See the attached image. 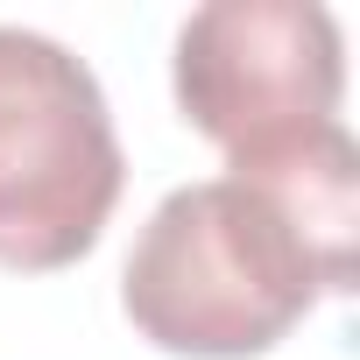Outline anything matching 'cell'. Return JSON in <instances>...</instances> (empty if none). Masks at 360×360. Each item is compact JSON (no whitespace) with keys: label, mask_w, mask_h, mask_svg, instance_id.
Returning <instances> with one entry per match:
<instances>
[{"label":"cell","mask_w":360,"mask_h":360,"mask_svg":"<svg viewBox=\"0 0 360 360\" xmlns=\"http://www.w3.org/2000/svg\"><path fill=\"white\" fill-rule=\"evenodd\" d=\"M120 184L127 155L92 64L0 22V269L50 276L92 255Z\"/></svg>","instance_id":"2"},{"label":"cell","mask_w":360,"mask_h":360,"mask_svg":"<svg viewBox=\"0 0 360 360\" xmlns=\"http://www.w3.org/2000/svg\"><path fill=\"white\" fill-rule=\"evenodd\" d=\"M353 255L360 148L332 120L276 162L169 191L120 269V311L162 353L248 360L290 339L318 297H346Z\"/></svg>","instance_id":"1"},{"label":"cell","mask_w":360,"mask_h":360,"mask_svg":"<svg viewBox=\"0 0 360 360\" xmlns=\"http://www.w3.org/2000/svg\"><path fill=\"white\" fill-rule=\"evenodd\" d=\"M346 43L318 0H212L176 29V106L226 155L276 162L339 120Z\"/></svg>","instance_id":"3"}]
</instances>
